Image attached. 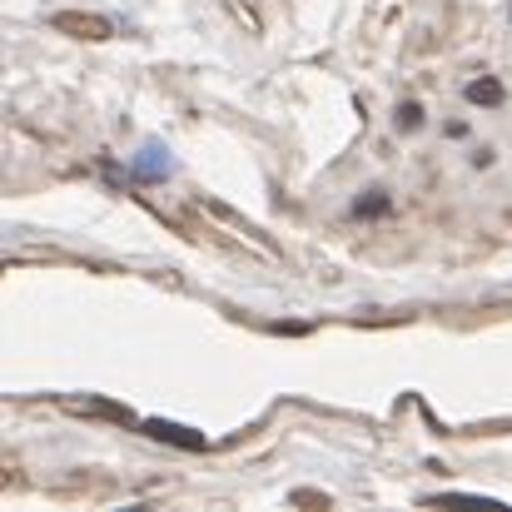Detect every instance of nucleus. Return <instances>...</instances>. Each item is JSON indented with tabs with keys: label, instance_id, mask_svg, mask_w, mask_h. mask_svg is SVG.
Here are the masks:
<instances>
[{
	"label": "nucleus",
	"instance_id": "6",
	"mask_svg": "<svg viewBox=\"0 0 512 512\" xmlns=\"http://www.w3.org/2000/svg\"><path fill=\"white\" fill-rule=\"evenodd\" d=\"M165 170H170V165L160 160V150H145V160H140V174H145V179H160Z\"/></svg>",
	"mask_w": 512,
	"mask_h": 512
},
{
	"label": "nucleus",
	"instance_id": "7",
	"mask_svg": "<svg viewBox=\"0 0 512 512\" xmlns=\"http://www.w3.org/2000/svg\"><path fill=\"white\" fill-rule=\"evenodd\" d=\"M418 125H423V110L418 105H403L398 110V130H418Z\"/></svg>",
	"mask_w": 512,
	"mask_h": 512
},
{
	"label": "nucleus",
	"instance_id": "2",
	"mask_svg": "<svg viewBox=\"0 0 512 512\" xmlns=\"http://www.w3.org/2000/svg\"><path fill=\"white\" fill-rule=\"evenodd\" d=\"M155 443H170V448H184V453H204L209 448V438L204 433H194V428H184V423H165V418H145L140 423Z\"/></svg>",
	"mask_w": 512,
	"mask_h": 512
},
{
	"label": "nucleus",
	"instance_id": "4",
	"mask_svg": "<svg viewBox=\"0 0 512 512\" xmlns=\"http://www.w3.org/2000/svg\"><path fill=\"white\" fill-rule=\"evenodd\" d=\"M75 413H90V418H115V423H135V413H130V408L105 403V398H85V403H75Z\"/></svg>",
	"mask_w": 512,
	"mask_h": 512
},
{
	"label": "nucleus",
	"instance_id": "1",
	"mask_svg": "<svg viewBox=\"0 0 512 512\" xmlns=\"http://www.w3.org/2000/svg\"><path fill=\"white\" fill-rule=\"evenodd\" d=\"M50 25L75 35V40H110L115 35V25L105 15H90V10H60V15H50Z\"/></svg>",
	"mask_w": 512,
	"mask_h": 512
},
{
	"label": "nucleus",
	"instance_id": "3",
	"mask_svg": "<svg viewBox=\"0 0 512 512\" xmlns=\"http://www.w3.org/2000/svg\"><path fill=\"white\" fill-rule=\"evenodd\" d=\"M463 95H468V105H488V110H498V105L508 100V90H503L493 75H483V80H468V90H463Z\"/></svg>",
	"mask_w": 512,
	"mask_h": 512
},
{
	"label": "nucleus",
	"instance_id": "8",
	"mask_svg": "<svg viewBox=\"0 0 512 512\" xmlns=\"http://www.w3.org/2000/svg\"><path fill=\"white\" fill-rule=\"evenodd\" d=\"M294 503H314V508H329V498H324V493H294Z\"/></svg>",
	"mask_w": 512,
	"mask_h": 512
},
{
	"label": "nucleus",
	"instance_id": "5",
	"mask_svg": "<svg viewBox=\"0 0 512 512\" xmlns=\"http://www.w3.org/2000/svg\"><path fill=\"white\" fill-rule=\"evenodd\" d=\"M388 209H393V199H388V194H373V199H358V204H353V214H358V219H378V214H388Z\"/></svg>",
	"mask_w": 512,
	"mask_h": 512
}]
</instances>
